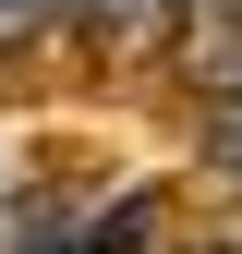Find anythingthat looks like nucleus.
<instances>
[{
	"label": "nucleus",
	"instance_id": "nucleus-1",
	"mask_svg": "<svg viewBox=\"0 0 242 254\" xmlns=\"http://www.w3.org/2000/svg\"><path fill=\"white\" fill-rule=\"evenodd\" d=\"M206 157L242 182V97H218V109H206Z\"/></svg>",
	"mask_w": 242,
	"mask_h": 254
},
{
	"label": "nucleus",
	"instance_id": "nucleus-2",
	"mask_svg": "<svg viewBox=\"0 0 242 254\" xmlns=\"http://www.w3.org/2000/svg\"><path fill=\"white\" fill-rule=\"evenodd\" d=\"M37 12H49V0H0V49H12V37H24Z\"/></svg>",
	"mask_w": 242,
	"mask_h": 254
},
{
	"label": "nucleus",
	"instance_id": "nucleus-3",
	"mask_svg": "<svg viewBox=\"0 0 242 254\" xmlns=\"http://www.w3.org/2000/svg\"><path fill=\"white\" fill-rule=\"evenodd\" d=\"M182 12H194V24H242V0H182Z\"/></svg>",
	"mask_w": 242,
	"mask_h": 254
}]
</instances>
